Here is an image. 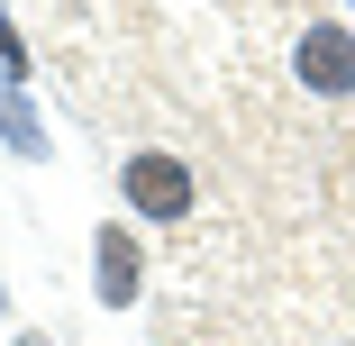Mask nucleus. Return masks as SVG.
Segmentation results:
<instances>
[{"instance_id":"nucleus-1","label":"nucleus","mask_w":355,"mask_h":346,"mask_svg":"<svg viewBox=\"0 0 355 346\" xmlns=\"http://www.w3.org/2000/svg\"><path fill=\"white\" fill-rule=\"evenodd\" d=\"M119 191H128L137 219H182V210H191V173H182L173 155H128Z\"/></svg>"},{"instance_id":"nucleus-2","label":"nucleus","mask_w":355,"mask_h":346,"mask_svg":"<svg viewBox=\"0 0 355 346\" xmlns=\"http://www.w3.org/2000/svg\"><path fill=\"white\" fill-rule=\"evenodd\" d=\"M292 73H301L310 92H328V101H337V92H355V37H346V28H328V19H319V28H301Z\"/></svg>"},{"instance_id":"nucleus-3","label":"nucleus","mask_w":355,"mask_h":346,"mask_svg":"<svg viewBox=\"0 0 355 346\" xmlns=\"http://www.w3.org/2000/svg\"><path fill=\"white\" fill-rule=\"evenodd\" d=\"M92 255H101L92 292H101L110 310H128V301H137V283H146V255H137V237H128V228H101V246H92Z\"/></svg>"},{"instance_id":"nucleus-4","label":"nucleus","mask_w":355,"mask_h":346,"mask_svg":"<svg viewBox=\"0 0 355 346\" xmlns=\"http://www.w3.org/2000/svg\"><path fill=\"white\" fill-rule=\"evenodd\" d=\"M0 137H10L19 155H46V128L28 119V101H19V92H0Z\"/></svg>"}]
</instances>
